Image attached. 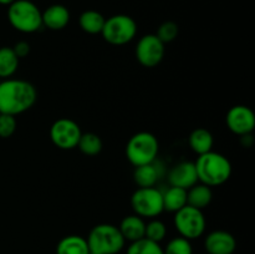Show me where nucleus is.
I'll return each instance as SVG.
<instances>
[{
  "instance_id": "9d476101",
  "label": "nucleus",
  "mask_w": 255,
  "mask_h": 254,
  "mask_svg": "<svg viewBox=\"0 0 255 254\" xmlns=\"http://www.w3.org/2000/svg\"><path fill=\"white\" fill-rule=\"evenodd\" d=\"M164 52H166L164 44L156 36V34L143 35L137 41L136 50H134L137 61L142 66L149 69L161 64L164 57Z\"/></svg>"
},
{
  "instance_id": "a878e982",
  "label": "nucleus",
  "mask_w": 255,
  "mask_h": 254,
  "mask_svg": "<svg viewBox=\"0 0 255 254\" xmlns=\"http://www.w3.org/2000/svg\"><path fill=\"white\" fill-rule=\"evenodd\" d=\"M164 254H193L191 241L183 237H176L167 243L166 248H163Z\"/></svg>"
},
{
  "instance_id": "1a4fd4ad",
  "label": "nucleus",
  "mask_w": 255,
  "mask_h": 254,
  "mask_svg": "<svg viewBox=\"0 0 255 254\" xmlns=\"http://www.w3.org/2000/svg\"><path fill=\"white\" fill-rule=\"evenodd\" d=\"M82 131L76 121L67 117L56 120L50 127V139L60 149L76 148Z\"/></svg>"
},
{
  "instance_id": "c756f323",
  "label": "nucleus",
  "mask_w": 255,
  "mask_h": 254,
  "mask_svg": "<svg viewBox=\"0 0 255 254\" xmlns=\"http://www.w3.org/2000/svg\"><path fill=\"white\" fill-rule=\"evenodd\" d=\"M15 0H0V5H4V6H9L14 2Z\"/></svg>"
},
{
  "instance_id": "4be33fe9",
  "label": "nucleus",
  "mask_w": 255,
  "mask_h": 254,
  "mask_svg": "<svg viewBox=\"0 0 255 254\" xmlns=\"http://www.w3.org/2000/svg\"><path fill=\"white\" fill-rule=\"evenodd\" d=\"M20 59L10 46L0 47V79H10L19 67Z\"/></svg>"
},
{
  "instance_id": "f3484780",
  "label": "nucleus",
  "mask_w": 255,
  "mask_h": 254,
  "mask_svg": "<svg viewBox=\"0 0 255 254\" xmlns=\"http://www.w3.org/2000/svg\"><path fill=\"white\" fill-rule=\"evenodd\" d=\"M213 199V192L211 187L203 183H196L193 187L187 189V204L197 209L203 211L211 204Z\"/></svg>"
},
{
  "instance_id": "6ab92c4d",
  "label": "nucleus",
  "mask_w": 255,
  "mask_h": 254,
  "mask_svg": "<svg viewBox=\"0 0 255 254\" xmlns=\"http://www.w3.org/2000/svg\"><path fill=\"white\" fill-rule=\"evenodd\" d=\"M56 254H91L86 238L81 236H66L57 243Z\"/></svg>"
},
{
  "instance_id": "b1692460",
  "label": "nucleus",
  "mask_w": 255,
  "mask_h": 254,
  "mask_svg": "<svg viewBox=\"0 0 255 254\" xmlns=\"http://www.w3.org/2000/svg\"><path fill=\"white\" fill-rule=\"evenodd\" d=\"M126 254H164L161 244L152 242L147 238L132 242L127 248Z\"/></svg>"
},
{
  "instance_id": "412c9836",
  "label": "nucleus",
  "mask_w": 255,
  "mask_h": 254,
  "mask_svg": "<svg viewBox=\"0 0 255 254\" xmlns=\"http://www.w3.org/2000/svg\"><path fill=\"white\" fill-rule=\"evenodd\" d=\"M106 19L97 10H85L79 17V25L82 31L90 35L101 34Z\"/></svg>"
},
{
  "instance_id": "aec40b11",
  "label": "nucleus",
  "mask_w": 255,
  "mask_h": 254,
  "mask_svg": "<svg viewBox=\"0 0 255 254\" xmlns=\"http://www.w3.org/2000/svg\"><path fill=\"white\" fill-rule=\"evenodd\" d=\"M163 194V209L171 213H176L187 206V189L169 186Z\"/></svg>"
},
{
  "instance_id": "a211bd4d",
  "label": "nucleus",
  "mask_w": 255,
  "mask_h": 254,
  "mask_svg": "<svg viewBox=\"0 0 255 254\" xmlns=\"http://www.w3.org/2000/svg\"><path fill=\"white\" fill-rule=\"evenodd\" d=\"M188 143L192 151L201 156V154H204L213 149V134L208 129L199 127V128L193 129L191 132L188 137Z\"/></svg>"
},
{
  "instance_id": "c85d7f7f",
  "label": "nucleus",
  "mask_w": 255,
  "mask_h": 254,
  "mask_svg": "<svg viewBox=\"0 0 255 254\" xmlns=\"http://www.w3.org/2000/svg\"><path fill=\"white\" fill-rule=\"evenodd\" d=\"M12 50H14L15 55L19 59H24V57H26L30 54V44L27 41H25V40H21V41H17L12 46Z\"/></svg>"
},
{
  "instance_id": "39448f33",
  "label": "nucleus",
  "mask_w": 255,
  "mask_h": 254,
  "mask_svg": "<svg viewBox=\"0 0 255 254\" xmlns=\"http://www.w3.org/2000/svg\"><path fill=\"white\" fill-rule=\"evenodd\" d=\"M159 143L157 137L151 132H137L126 144V157L134 167L152 163L157 159Z\"/></svg>"
},
{
  "instance_id": "4468645a",
  "label": "nucleus",
  "mask_w": 255,
  "mask_h": 254,
  "mask_svg": "<svg viewBox=\"0 0 255 254\" xmlns=\"http://www.w3.org/2000/svg\"><path fill=\"white\" fill-rule=\"evenodd\" d=\"M42 26L52 31H59L69 25L71 15L69 9L62 4H52L41 11Z\"/></svg>"
},
{
  "instance_id": "5701e85b",
  "label": "nucleus",
  "mask_w": 255,
  "mask_h": 254,
  "mask_svg": "<svg viewBox=\"0 0 255 254\" xmlns=\"http://www.w3.org/2000/svg\"><path fill=\"white\" fill-rule=\"evenodd\" d=\"M77 147L82 153L92 157L97 156L102 151L104 143L99 134L94 133V132H86V133L81 134Z\"/></svg>"
},
{
  "instance_id": "cd10ccee",
  "label": "nucleus",
  "mask_w": 255,
  "mask_h": 254,
  "mask_svg": "<svg viewBox=\"0 0 255 254\" xmlns=\"http://www.w3.org/2000/svg\"><path fill=\"white\" fill-rule=\"evenodd\" d=\"M16 117L11 115L0 114V138H9L16 131Z\"/></svg>"
},
{
  "instance_id": "bb28decb",
  "label": "nucleus",
  "mask_w": 255,
  "mask_h": 254,
  "mask_svg": "<svg viewBox=\"0 0 255 254\" xmlns=\"http://www.w3.org/2000/svg\"><path fill=\"white\" fill-rule=\"evenodd\" d=\"M179 27L178 25L174 21H164L159 25L158 30H157L156 36L163 42L164 45L172 42L176 40V37L178 36Z\"/></svg>"
},
{
  "instance_id": "9b49d317",
  "label": "nucleus",
  "mask_w": 255,
  "mask_h": 254,
  "mask_svg": "<svg viewBox=\"0 0 255 254\" xmlns=\"http://www.w3.org/2000/svg\"><path fill=\"white\" fill-rule=\"evenodd\" d=\"M226 124L229 131L237 136L251 134L255 128V115L251 107L246 105H236L227 112Z\"/></svg>"
},
{
  "instance_id": "f257e3e1",
  "label": "nucleus",
  "mask_w": 255,
  "mask_h": 254,
  "mask_svg": "<svg viewBox=\"0 0 255 254\" xmlns=\"http://www.w3.org/2000/svg\"><path fill=\"white\" fill-rule=\"evenodd\" d=\"M36 100V87L26 80L10 77L0 82V114L16 117L29 111Z\"/></svg>"
},
{
  "instance_id": "393cba45",
  "label": "nucleus",
  "mask_w": 255,
  "mask_h": 254,
  "mask_svg": "<svg viewBox=\"0 0 255 254\" xmlns=\"http://www.w3.org/2000/svg\"><path fill=\"white\" fill-rule=\"evenodd\" d=\"M167 236V227L159 219H151L148 223H146V231H144V238L149 239L156 243H161Z\"/></svg>"
},
{
  "instance_id": "20e7f679",
  "label": "nucleus",
  "mask_w": 255,
  "mask_h": 254,
  "mask_svg": "<svg viewBox=\"0 0 255 254\" xmlns=\"http://www.w3.org/2000/svg\"><path fill=\"white\" fill-rule=\"evenodd\" d=\"M86 241L91 254H119L126 244L119 227L109 223L95 226Z\"/></svg>"
},
{
  "instance_id": "423d86ee",
  "label": "nucleus",
  "mask_w": 255,
  "mask_h": 254,
  "mask_svg": "<svg viewBox=\"0 0 255 254\" xmlns=\"http://www.w3.org/2000/svg\"><path fill=\"white\" fill-rule=\"evenodd\" d=\"M101 35L109 44L122 46L131 42L136 37L137 22L133 17L126 14L112 15L105 21Z\"/></svg>"
},
{
  "instance_id": "dca6fc26",
  "label": "nucleus",
  "mask_w": 255,
  "mask_h": 254,
  "mask_svg": "<svg viewBox=\"0 0 255 254\" xmlns=\"http://www.w3.org/2000/svg\"><path fill=\"white\" fill-rule=\"evenodd\" d=\"M119 229L121 232L122 237L125 238V241H128L132 243V242L144 238L146 222H144L142 217L137 216V214H129V216L125 217L122 219Z\"/></svg>"
},
{
  "instance_id": "ddd939ff",
  "label": "nucleus",
  "mask_w": 255,
  "mask_h": 254,
  "mask_svg": "<svg viewBox=\"0 0 255 254\" xmlns=\"http://www.w3.org/2000/svg\"><path fill=\"white\" fill-rule=\"evenodd\" d=\"M207 254H233L237 249L236 237L227 231H213L204 239Z\"/></svg>"
},
{
  "instance_id": "6e6552de",
  "label": "nucleus",
  "mask_w": 255,
  "mask_h": 254,
  "mask_svg": "<svg viewBox=\"0 0 255 254\" xmlns=\"http://www.w3.org/2000/svg\"><path fill=\"white\" fill-rule=\"evenodd\" d=\"M173 223L179 236L188 241L198 239L199 237L203 236L207 227L203 211L188 206V204L174 213Z\"/></svg>"
},
{
  "instance_id": "f8f14e48",
  "label": "nucleus",
  "mask_w": 255,
  "mask_h": 254,
  "mask_svg": "<svg viewBox=\"0 0 255 254\" xmlns=\"http://www.w3.org/2000/svg\"><path fill=\"white\" fill-rule=\"evenodd\" d=\"M167 179H168L169 186L179 187L183 189H189L191 187H193L194 184L198 183L194 162L182 161L174 164L169 169Z\"/></svg>"
},
{
  "instance_id": "2eb2a0df",
  "label": "nucleus",
  "mask_w": 255,
  "mask_h": 254,
  "mask_svg": "<svg viewBox=\"0 0 255 254\" xmlns=\"http://www.w3.org/2000/svg\"><path fill=\"white\" fill-rule=\"evenodd\" d=\"M161 164L157 159L152 163L143 164L134 168L133 181L138 186V188H146V187H156L159 179L162 178Z\"/></svg>"
},
{
  "instance_id": "0eeeda50",
  "label": "nucleus",
  "mask_w": 255,
  "mask_h": 254,
  "mask_svg": "<svg viewBox=\"0 0 255 254\" xmlns=\"http://www.w3.org/2000/svg\"><path fill=\"white\" fill-rule=\"evenodd\" d=\"M131 207L134 214L142 218L153 219L158 217L163 209V194L157 187L137 188L132 193Z\"/></svg>"
},
{
  "instance_id": "7ed1b4c3",
  "label": "nucleus",
  "mask_w": 255,
  "mask_h": 254,
  "mask_svg": "<svg viewBox=\"0 0 255 254\" xmlns=\"http://www.w3.org/2000/svg\"><path fill=\"white\" fill-rule=\"evenodd\" d=\"M7 20L22 34H34L42 27L41 10L32 0H15L7 6Z\"/></svg>"
},
{
  "instance_id": "f03ea898",
  "label": "nucleus",
  "mask_w": 255,
  "mask_h": 254,
  "mask_svg": "<svg viewBox=\"0 0 255 254\" xmlns=\"http://www.w3.org/2000/svg\"><path fill=\"white\" fill-rule=\"evenodd\" d=\"M198 182L208 187H218L226 183L232 176V163L224 154L209 151L198 156L194 162Z\"/></svg>"
}]
</instances>
